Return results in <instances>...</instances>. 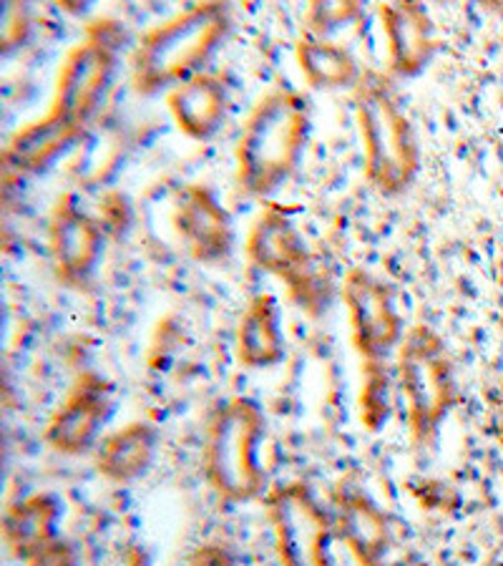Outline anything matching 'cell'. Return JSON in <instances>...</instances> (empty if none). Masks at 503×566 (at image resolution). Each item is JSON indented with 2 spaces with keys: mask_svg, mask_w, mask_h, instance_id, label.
<instances>
[{
  "mask_svg": "<svg viewBox=\"0 0 503 566\" xmlns=\"http://www.w3.org/2000/svg\"><path fill=\"white\" fill-rule=\"evenodd\" d=\"M313 132L310 98L295 88H270L254 102L237 136V185L268 199L295 175Z\"/></svg>",
  "mask_w": 503,
  "mask_h": 566,
  "instance_id": "6da1fadb",
  "label": "cell"
},
{
  "mask_svg": "<svg viewBox=\"0 0 503 566\" xmlns=\"http://www.w3.org/2000/svg\"><path fill=\"white\" fill-rule=\"evenodd\" d=\"M227 3H197L151 25L132 53V84L142 96H157L205 73L232 33Z\"/></svg>",
  "mask_w": 503,
  "mask_h": 566,
  "instance_id": "7a4b0ae2",
  "label": "cell"
},
{
  "mask_svg": "<svg viewBox=\"0 0 503 566\" xmlns=\"http://www.w3.org/2000/svg\"><path fill=\"white\" fill-rule=\"evenodd\" d=\"M353 102L365 151V179L383 197L402 195L420 171V144L396 78L368 69L353 88Z\"/></svg>",
  "mask_w": 503,
  "mask_h": 566,
  "instance_id": "3957f363",
  "label": "cell"
},
{
  "mask_svg": "<svg viewBox=\"0 0 503 566\" xmlns=\"http://www.w3.org/2000/svg\"><path fill=\"white\" fill-rule=\"evenodd\" d=\"M268 421L258 400L232 396L219 400L205 426L201 471L224 504H252L268 496V473L260 449Z\"/></svg>",
  "mask_w": 503,
  "mask_h": 566,
  "instance_id": "277c9868",
  "label": "cell"
},
{
  "mask_svg": "<svg viewBox=\"0 0 503 566\" xmlns=\"http://www.w3.org/2000/svg\"><path fill=\"white\" fill-rule=\"evenodd\" d=\"M392 365L400 400L406 403L410 441L428 449L461 400L453 355L441 333L418 323L408 327Z\"/></svg>",
  "mask_w": 503,
  "mask_h": 566,
  "instance_id": "5b68a950",
  "label": "cell"
},
{
  "mask_svg": "<svg viewBox=\"0 0 503 566\" xmlns=\"http://www.w3.org/2000/svg\"><path fill=\"white\" fill-rule=\"evenodd\" d=\"M252 268L268 272L287 287V295L307 317H323L333 307L335 280L325 262L310 250L287 209L268 202L252 219L244 242Z\"/></svg>",
  "mask_w": 503,
  "mask_h": 566,
  "instance_id": "8992f818",
  "label": "cell"
},
{
  "mask_svg": "<svg viewBox=\"0 0 503 566\" xmlns=\"http://www.w3.org/2000/svg\"><path fill=\"white\" fill-rule=\"evenodd\" d=\"M122 41L124 33L114 21L88 25L84 41L73 45L61 61L49 112L86 126L114 86Z\"/></svg>",
  "mask_w": 503,
  "mask_h": 566,
  "instance_id": "52a82bcc",
  "label": "cell"
},
{
  "mask_svg": "<svg viewBox=\"0 0 503 566\" xmlns=\"http://www.w3.org/2000/svg\"><path fill=\"white\" fill-rule=\"evenodd\" d=\"M264 514L282 566H335L331 509L319 504L305 481L272 486L264 496Z\"/></svg>",
  "mask_w": 503,
  "mask_h": 566,
  "instance_id": "ba28073f",
  "label": "cell"
},
{
  "mask_svg": "<svg viewBox=\"0 0 503 566\" xmlns=\"http://www.w3.org/2000/svg\"><path fill=\"white\" fill-rule=\"evenodd\" d=\"M340 297L350 323L353 348L360 360H390L408 333L392 287L370 270L350 268L340 285Z\"/></svg>",
  "mask_w": 503,
  "mask_h": 566,
  "instance_id": "9c48e42d",
  "label": "cell"
},
{
  "mask_svg": "<svg viewBox=\"0 0 503 566\" xmlns=\"http://www.w3.org/2000/svg\"><path fill=\"white\" fill-rule=\"evenodd\" d=\"M114 386L96 370H84L76 376L66 398L53 410L43 431V441L53 453L78 459L94 453L104 436V426L112 416Z\"/></svg>",
  "mask_w": 503,
  "mask_h": 566,
  "instance_id": "30bf717a",
  "label": "cell"
},
{
  "mask_svg": "<svg viewBox=\"0 0 503 566\" xmlns=\"http://www.w3.org/2000/svg\"><path fill=\"white\" fill-rule=\"evenodd\" d=\"M49 252L53 275L71 290H86L104 258V224L91 217L78 195L66 191L49 217Z\"/></svg>",
  "mask_w": 503,
  "mask_h": 566,
  "instance_id": "8fae6325",
  "label": "cell"
},
{
  "mask_svg": "<svg viewBox=\"0 0 503 566\" xmlns=\"http://www.w3.org/2000/svg\"><path fill=\"white\" fill-rule=\"evenodd\" d=\"M335 542L345 546L355 566H383L388 559L392 532L386 511L368 489L345 476L335 483L331 496Z\"/></svg>",
  "mask_w": 503,
  "mask_h": 566,
  "instance_id": "7c38bea8",
  "label": "cell"
},
{
  "mask_svg": "<svg viewBox=\"0 0 503 566\" xmlns=\"http://www.w3.org/2000/svg\"><path fill=\"white\" fill-rule=\"evenodd\" d=\"M171 224L185 242L191 260L201 264H224L232 258L237 232L234 219L219 202L212 187L191 181L177 191Z\"/></svg>",
  "mask_w": 503,
  "mask_h": 566,
  "instance_id": "4fadbf2b",
  "label": "cell"
},
{
  "mask_svg": "<svg viewBox=\"0 0 503 566\" xmlns=\"http://www.w3.org/2000/svg\"><path fill=\"white\" fill-rule=\"evenodd\" d=\"M383 35L388 45V73L392 78H416L438 51L431 13L416 0H398L378 8Z\"/></svg>",
  "mask_w": 503,
  "mask_h": 566,
  "instance_id": "5bb4252c",
  "label": "cell"
},
{
  "mask_svg": "<svg viewBox=\"0 0 503 566\" xmlns=\"http://www.w3.org/2000/svg\"><path fill=\"white\" fill-rule=\"evenodd\" d=\"M86 126L49 112L21 126L3 149L6 175L39 177L84 139Z\"/></svg>",
  "mask_w": 503,
  "mask_h": 566,
  "instance_id": "9a60e30c",
  "label": "cell"
},
{
  "mask_svg": "<svg viewBox=\"0 0 503 566\" xmlns=\"http://www.w3.org/2000/svg\"><path fill=\"white\" fill-rule=\"evenodd\" d=\"M167 108L177 129L191 142H209L230 112V91L219 73L205 71L167 94Z\"/></svg>",
  "mask_w": 503,
  "mask_h": 566,
  "instance_id": "2e32d148",
  "label": "cell"
},
{
  "mask_svg": "<svg viewBox=\"0 0 503 566\" xmlns=\"http://www.w3.org/2000/svg\"><path fill=\"white\" fill-rule=\"evenodd\" d=\"M157 453L159 428L149 421H129L101 438L94 451V465L101 479L126 486L151 471Z\"/></svg>",
  "mask_w": 503,
  "mask_h": 566,
  "instance_id": "e0dca14e",
  "label": "cell"
},
{
  "mask_svg": "<svg viewBox=\"0 0 503 566\" xmlns=\"http://www.w3.org/2000/svg\"><path fill=\"white\" fill-rule=\"evenodd\" d=\"M234 355L250 370H268L285 360L287 340L282 333L280 303L270 292L254 295L242 310L234 331Z\"/></svg>",
  "mask_w": 503,
  "mask_h": 566,
  "instance_id": "ac0fdd59",
  "label": "cell"
},
{
  "mask_svg": "<svg viewBox=\"0 0 503 566\" xmlns=\"http://www.w3.org/2000/svg\"><path fill=\"white\" fill-rule=\"evenodd\" d=\"M61 504L51 494H33L15 501L3 514L6 546L18 559L29 562L31 556L49 549L59 542Z\"/></svg>",
  "mask_w": 503,
  "mask_h": 566,
  "instance_id": "d6986e66",
  "label": "cell"
},
{
  "mask_svg": "<svg viewBox=\"0 0 503 566\" xmlns=\"http://www.w3.org/2000/svg\"><path fill=\"white\" fill-rule=\"evenodd\" d=\"M295 61L307 86L317 91L355 88L365 73L347 45L310 33H302L297 39Z\"/></svg>",
  "mask_w": 503,
  "mask_h": 566,
  "instance_id": "ffe728a7",
  "label": "cell"
},
{
  "mask_svg": "<svg viewBox=\"0 0 503 566\" xmlns=\"http://www.w3.org/2000/svg\"><path fill=\"white\" fill-rule=\"evenodd\" d=\"M396 365L390 360H368L360 368V392L358 413L360 423L368 433H378L388 426L392 410L398 403Z\"/></svg>",
  "mask_w": 503,
  "mask_h": 566,
  "instance_id": "44dd1931",
  "label": "cell"
},
{
  "mask_svg": "<svg viewBox=\"0 0 503 566\" xmlns=\"http://www.w3.org/2000/svg\"><path fill=\"white\" fill-rule=\"evenodd\" d=\"M365 13L358 3H313L305 11V31L317 39H331L335 31L360 21Z\"/></svg>",
  "mask_w": 503,
  "mask_h": 566,
  "instance_id": "7402d4cb",
  "label": "cell"
},
{
  "mask_svg": "<svg viewBox=\"0 0 503 566\" xmlns=\"http://www.w3.org/2000/svg\"><path fill=\"white\" fill-rule=\"evenodd\" d=\"M25 566H78V556L66 538H59V542L51 544L49 549L31 556Z\"/></svg>",
  "mask_w": 503,
  "mask_h": 566,
  "instance_id": "603a6c76",
  "label": "cell"
},
{
  "mask_svg": "<svg viewBox=\"0 0 503 566\" xmlns=\"http://www.w3.org/2000/svg\"><path fill=\"white\" fill-rule=\"evenodd\" d=\"M189 566H234V559L224 544H205L191 556Z\"/></svg>",
  "mask_w": 503,
  "mask_h": 566,
  "instance_id": "cb8c5ba5",
  "label": "cell"
},
{
  "mask_svg": "<svg viewBox=\"0 0 503 566\" xmlns=\"http://www.w3.org/2000/svg\"><path fill=\"white\" fill-rule=\"evenodd\" d=\"M491 431H493V438H496L499 449L503 451V378L499 380L496 390H493V400H491Z\"/></svg>",
  "mask_w": 503,
  "mask_h": 566,
  "instance_id": "d4e9b609",
  "label": "cell"
}]
</instances>
